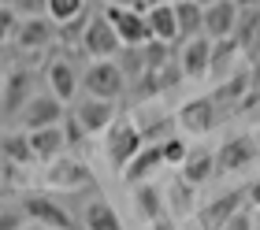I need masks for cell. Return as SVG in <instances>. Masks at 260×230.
<instances>
[{"label":"cell","instance_id":"7a4b0ae2","mask_svg":"<svg viewBox=\"0 0 260 230\" xmlns=\"http://www.w3.org/2000/svg\"><path fill=\"white\" fill-rule=\"evenodd\" d=\"M82 89L86 96H101V101H119L126 93V75L115 59H93L82 71Z\"/></svg>","mask_w":260,"mask_h":230},{"label":"cell","instance_id":"cb8c5ba5","mask_svg":"<svg viewBox=\"0 0 260 230\" xmlns=\"http://www.w3.org/2000/svg\"><path fill=\"white\" fill-rule=\"evenodd\" d=\"M260 30V8H238V22H234V41L238 48H253Z\"/></svg>","mask_w":260,"mask_h":230},{"label":"cell","instance_id":"d590c367","mask_svg":"<svg viewBox=\"0 0 260 230\" xmlns=\"http://www.w3.org/2000/svg\"><path fill=\"white\" fill-rule=\"evenodd\" d=\"M245 197L253 201V208H260V178H256V182L249 186V193H245Z\"/></svg>","mask_w":260,"mask_h":230},{"label":"cell","instance_id":"44dd1931","mask_svg":"<svg viewBox=\"0 0 260 230\" xmlns=\"http://www.w3.org/2000/svg\"><path fill=\"white\" fill-rule=\"evenodd\" d=\"M182 171V182H190V186H205L212 175H216V152H208V149H193L190 156H186V163L179 167Z\"/></svg>","mask_w":260,"mask_h":230},{"label":"cell","instance_id":"3957f363","mask_svg":"<svg viewBox=\"0 0 260 230\" xmlns=\"http://www.w3.org/2000/svg\"><path fill=\"white\" fill-rule=\"evenodd\" d=\"M104 19L112 22V30L119 34L123 48H141L152 41L145 8H123V4H104Z\"/></svg>","mask_w":260,"mask_h":230},{"label":"cell","instance_id":"9c48e42d","mask_svg":"<svg viewBox=\"0 0 260 230\" xmlns=\"http://www.w3.org/2000/svg\"><path fill=\"white\" fill-rule=\"evenodd\" d=\"M45 89H49L56 101H63V104H71V101L78 96V89H82V75L75 71V63H71L67 56L49 59V67H45Z\"/></svg>","mask_w":260,"mask_h":230},{"label":"cell","instance_id":"7c38bea8","mask_svg":"<svg viewBox=\"0 0 260 230\" xmlns=\"http://www.w3.org/2000/svg\"><path fill=\"white\" fill-rule=\"evenodd\" d=\"M45 182H49L52 189L67 193V189H86V186H93V175H89V167L82 163V160H75V156H60V160L49 163Z\"/></svg>","mask_w":260,"mask_h":230},{"label":"cell","instance_id":"4dcf8cb0","mask_svg":"<svg viewBox=\"0 0 260 230\" xmlns=\"http://www.w3.org/2000/svg\"><path fill=\"white\" fill-rule=\"evenodd\" d=\"M86 22H89V11H86V15H78V19H71V22H63V26H60V41L78 45V41H82V30H86Z\"/></svg>","mask_w":260,"mask_h":230},{"label":"cell","instance_id":"b9f144b4","mask_svg":"<svg viewBox=\"0 0 260 230\" xmlns=\"http://www.w3.org/2000/svg\"><path fill=\"white\" fill-rule=\"evenodd\" d=\"M4 4H11V0H0V8H4Z\"/></svg>","mask_w":260,"mask_h":230},{"label":"cell","instance_id":"1f68e13d","mask_svg":"<svg viewBox=\"0 0 260 230\" xmlns=\"http://www.w3.org/2000/svg\"><path fill=\"white\" fill-rule=\"evenodd\" d=\"M15 26H19V15H15V11H11V8L4 4V8H0V45H8V41H11Z\"/></svg>","mask_w":260,"mask_h":230},{"label":"cell","instance_id":"8fae6325","mask_svg":"<svg viewBox=\"0 0 260 230\" xmlns=\"http://www.w3.org/2000/svg\"><path fill=\"white\" fill-rule=\"evenodd\" d=\"M216 101L212 96H193V101H186L179 108V115H175V123H179L186 134H193V138H205L216 130Z\"/></svg>","mask_w":260,"mask_h":230},{"label":"cell","instance_id":"4fadbf2b","mask_svg":"<svg viewBox=\"0 0 260 230\" xmlns=\"http://www.w3.org/2000/svg\"><path fill=\"white\" fill-rule=\"evenodd\" d=\"M256 160V145L253 138H245V134H234L219 145V152H216V175H231V171H242V167H249Z\"/></svg>","mask_w":260,"mask_h":230},{"label":"cell","instance_id":"8d00e7d4","mask_svg":"<svg viewBox=\"0 0 260 230\" xmlns=\"http://www.w3.org/2000/svg\"><path fill=\"white\" fill-rule=\"evenodd\" d=\"M104 4H123V8H145V0H104Z\"/></svg>","mask_w":260,"mask_h":230},{"label":"cell","instance_id":"f1b7e54d","mask_svg":"<svg viewBox=\"0 0 260 230\" xmlns=\"http://www.w3.org/2000/svg\"><path fill=\"white\" fill-rule=\"evenodd\" d=\"M8 8L15 11L19 19H34V15H45V8H49V0H11Z\"/></svg>","mask_w":260,"mask_h":230},{"label":"cell","instance_id":"ee69618b","mask_svg":"<svg viewBox=\"0 0 260 230\" xmlns=\"http://www.w3.org/2000/svg\"><path fill=\"white\" fill-rule=\"evenodd\" d=\"M0 208H4V201H0Z\"/></svg>","mask_w":260,"mask_h":230},{"label":"cell","instance_id":"e575fe53","mask_svg":"<svg viewBox=\"0 0 260 230\" xmlns=\"http://www.w3.org/2000/svg\"><path fill=\"white\" fill-rule=\"evenodd\" d=\"M223 230H249V215L238 212V215H234V219H231L227 226H223Z\"/></svg>","mask_w":260,"mask_h":230},{"label":"cell","instance_id":"74e56055","mask_svg":"<svg viewBox=\"0 0 260 230\" xmlns=\"http://www.w3.org/2000/svg\"><path fill=\"white\" fill-rule=\"evenodd\" d=\"M8 71H11V67H8V56L0 52V89H4V78H8Z\"/></svg>","mask_w":260,"mask_h":230},{"label":"cell","instance_id":"5bb4252c","mask_svg":"<svg viewBox=\"0 0 260 230\" xmlns=\"http://www.w3.org/2000/svg\"><path fill=\"white\" fill-rule=\"evenodd\" d=\"M234 22H238V4L234 0H219V4L205 8V38L208 41L234 38Z\"/></svg>","mask_w":260,"mask_h":230},{"label":"cell","instance_id":"d6986e66","mask_svg":"<svg viewBox=\"0 0 260 230\" xmlns=\"http://www.w3.org/2000/svg\"><path fill=\"white\" fill-rule=\"evenodd\" d=\"M156 167H164V149H160V141H149L145 149H141L134 160L126 163V171H123V175H126L134 186H141L152 171H156Z\"/></svg>","mask_w":260,"mask_h":230},{"label":"cell","instance_id":"7bdbcfd3","mask_svg":"<svg viewBox=\"0 0 260 230\" xmlns=\"http://www.w3.org/2000/svg\"><path fill=\"white\" fill-rule=\"evenodd\" d=\"M26 230H41V226H26Z\"/></svg>","mask_w":260,"mask_h":230},{"label":"cell","instance_id":"ab89813d","mask_svg":"<svg viewBox=\"0 0 260 230\" xmlns=\"http://www.w3.org/2000/svg\"><path fill=\"white\" fill-rule=\"evenodd\" d=\"M197 4H201V8H212V4H219V0H197Z\"/></svg>","mask_w":260,"mask_h":230},{"label":"cell","instance_id":"4316f807","mask_svg":"<svg viewBox=\"0 0 260 230\" xmlns=\"http://www.w3.org/2000/svg\"><path fill=\"white\" fill-rule=\"evenodd\" d=\"M238 52V41L227 38V41H212V63H208V75H227V67H231V56Z\"/></svg>","mask_w":260,"mask_h":230},{"label":"cell","instance_id":"8992f818","mask_svg":"<svg viewBox=\"0 0 260 230\" xmlns=\"http://www.w3.org/2000/svg\"><path fill=\"white\" fill-rule=\"evenodd\" d=\"M34 96V71L30 67H11L0 89V119H19L22 108Z\"/></svg>","mask_w":260,"mask_h":230},{"label":"cell","instance_id":"ba28073f","mask_svg":"<svg viewBox=\"0 0 260 230\" xmlns=\"http://www.w3.org/2000/svg\"><path fill=\"white\" fill-rule=\"evenodd\" d=\"M63 115H67V108H63V101H56V96L45 89V93H34L30 96V104L22 108V115H19V123H22V130H45V126H60L63 123Z\"/></svg>","mask_w":260,"mask_h":230},{"label":"cell","instance_id":"5b68a950","mask_svg":"<svg viewBox=\"0 0 260 230\" xmlns=\"http://www.w3.org/2000/svg\"><path fill=\"white\" fill-rule=\"evenodd\" d=\"M78 48L89 59H115V56H119V48H123V41H119V34L112 30V22L104 19V11H101V15H89Z\"/></svg>","mask_w":260,"mask_h":230},{"label":"cell","instance_id":"ffe728a7","mask_svg":"<svg viewBox=\"0 0 260 230\" xmlns=\"http://www.w3.org/2000/svg\"><path fill=\"white\" fill-rule=\"evenodd\" d=\"M175 19H179V41L205 34V8L197 0H175Z\"/></svg>","mask_w":260,"mask_h":230},{"label":"cell","instance_id":"f35d334b","mask_svg":"<svg viewBox=\"0 0 260 230\" xmlns=\"http://www.w3.org/2000/svg\"><path fill=\"white\" fill-rule=\"evenodd\" d=\"M238 8H260V0H234Z\"/></svg>","mask_w":260,"mask_h":230},{"label":"cell","instance_id":"d4e9b609","mask_svg":"<svg viewBox=\"0 0 260 230\" xmlns=\"http://www.w3.org/2000/svg\"><path fill=\"white\" fill-rule=\"evenodd\" d=\"M134 201H138V212L145 215V219H160V212H164V197H160V189L156 186H145L141 182L134 189Z\"/></svg>","mask_w":260,"mask_h":230},{"label":"cell","instance_id":"e0dca14e","mask_svg":"<svg viewBox=\"0 0 260 230\" xmlns=\"http://www.w3.org/2000/svg\"><path fill=\"white\" fill-rule=\"evenodd\" d=\"M145 19H149V30H152V41H179V19H175V0L171 4H149L145 8Z\"/></svg>","mask_w":260,"mask_h":230},{"label":"cell","instance_id":"836d02e7","mask_svg":"<svg viewBox=\"0 0 260 230\" xmlns=\"http://www.w3.org/2000/svg\"><path fill=\"white\" fill-rule=\"evenodd\" d=\"M15 171H19V167H8L4 160H0V193H4L11 182H15Z\"/></svg>","mask_w":260,"mask_h":230},{"label":"cell","instance_id":"ac0fdd59","mask_svg":"<svg viewBox=\"0 0 260 230\" xmlns=\"http://www.w3.org/2000/svg\"><path fill=\"white\" fill-rule=\"evenodd\" d=\"M242 197H245V193H223L219 201H212L208 208L201 212V223H205L208 230H223L234 215L242 212Z\"/></svg>","mask_w":260,"mask_h":230},{"label":"cell","instance_id":"277c9868","mask_svg":"<svg viewBox=\"0 0 260 230\" xmlns=\"http://www.w3.org/2000/svg\"><path fill=\"white\" fill-rule=\"evenodd\" d=\"M145 149V138H141V126L130 123V119H115L108 126V141H104V152H108V163L115 171H126V163Z\"/></svg>","mask_w":260,"mask_h":230},{"label":"cell","instance_id":"7402d4cb","mask_svg":"<svg viewBox=\"0 0 260 230\" xmlns=\"http://www.w3.org/2000/svg\"><path fill=\"white\" fill-rule=\"evenodd\" d=\"M0 160L8 167H26L34 163V149H30V134H4L0 138Z\"/></svg>","mask_w":260,"mask_h":230},{"label":"cell","instance_id":"52a82bcc","mask_svg":"<svg viewBox=\"0 0 260 230\" xmlns=\"http://www.w3.org/2000/svg\"><path fill=\"white\" fill-rule=\"evenodd\" d=\"M60 41V26L49 19V15H34V19H19L15 34H11V45L19 52H41Z\"/></svg>","mask_w":260,"mask_h":230},{"label":"cell","instance_id":"2e32d148","mask_svg":"<svg viewBox=\"0 0 260 230\" xmlns=\"http://www.w3.org/2000/svg\"><path fill=\"white\" fill-rule=\"evenodd\" d=\"M30 149H34V160H41V163L60 160L63 149H67L63 123L60 126H45V130H30Z\"/></svg>","mask_w":260,"mask_h":230},{"label":"cell","instance_id":"6da1fadb","mask_svg":"<svg viewBox=\"0 0 260 230\" xmlns=\"http://www.w3.org/2000/svg\"><path fill=\"white\" fill-rule=\"evenodd\" d=\"M19 208L30 219V226H41V230H78L75 215L67 212V204L49 197V193H26Z\"/></svg>","mask_w":260,"mask_h":230},{"label":"cell","instance_id":"f546056e","mask_svg":"<svg viewBox=\"0 0 260 230\" xmlns=\"http://www.w3.org/2000/svg\"><path fill=\"white\" fill-rule=\"evenodd\" d=\"M26 215H22V208H11V204H4L0 208V230H26Z\"/></svg>","mask_w":260,"mask_h":230},{"label":"cell","instance_id":"60d3db41","mask_svg":"<svg viewBox=\"0 0 260 230\" xmlns=\"http://www.w3.org/2000/svg\"><path fill=\"white\" fill-rule=\"evenodd\" d=\"M149 4H171V0H145V8H149Z\"/></svg>","mask_w":260,"mask_h":230},{"label":"cell","instance_id":"30bf717a","mask_svg":"<svg viewBox=\"0 0 260 230\" xmlns=\"http://www.w3.org/2000/svg\"><path fill=\"white\" fill-rule=\"evenodd\" d=\"M71 115L78 119V126L89 134H108V126L115 123V101H101V96H82L71 108Z\"/></svg>","mask_w":260,"mask_h":230},{"label":"cell","instance_id":"603a6c76","mask_svg":"<svg viewBox=\"0 0 260 230\" xmlns=\"http://www.w3.org/2000/svg\"><path fill=\"white\" fill-rule=\"evenodd\" d=\"M82 223H86V230H123L119 212H115L108 201H89V204H86V215H82Z\"/></svg>","mask_w":260,"mask_h":230},{"label":"cell","instance_id":"d6a6232c","mask_svg":"<svg viewBox=\"0 0 260 230\" xmlns=\"http://www.w3.org/2000/svg\"><path fill=\"white\" fill-rule=\"evenodd\" d=\"M63 138H67V145H82V141H86V130L78 126V119L71 112L63 115Z\"/></svg>","mask_w":260,"mask_h":230},{"label":"cell","instance_id":"9a60e30c","mask_svg":"<svg viewBox=\"0 0 260 230\" xmlns=\"http://www.w3.org/2000/svg\"><path fill=\"white\" fill-rule=\"evenodd\" d=\"M175 59H179V67H182L186 78H205L208 75V63H212V41L205 38V34L182 41V52L175 56Z\"/></svg>","mask_w":260,"mask_h":230},{"label":"cell","instance_id":"83f0119b","mask_svg":"<svg viewBox=\"0 0 260 230\" xmlns=\"http://www.w3.org/2000/svg\"><path fill=\"white\" fill-rule=\"evenodd\" d=\"M160 149H164V163H171V167H182L186 156H190V149H186L182 138H164Z\"/></svg>","mask_w":260,"mask_h":230},{"label":"cell","instance_id":"484cf974","mask_svg":"<svg viewBox=\"0 0 260 230\" xmlns=\"http://www.w3.org/2000/svg\"><path fill=\"white\" fill-rule=\"evenodd\" d=\"M45 15H49L56 26H63V22L78 19V15H86V0H49Z\"/></svg>","mask_w":260,"mask_h":230}]
</instances>
